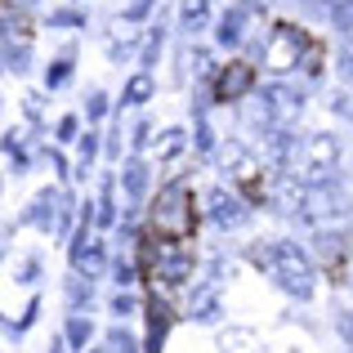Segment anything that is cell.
<instances>
[{
    "label": "cell",
    "instance_id": "cell-15",
    "mask_svg": "<svg viewBox=\"0 0 353 353\" xmlns=\"http://www.w3.org/2000/svg\"><path fill=\"white\" fill-rule=\"evenodd\" d=\"M68 77H72V68L68 63H54V72H50V85L59 90V85H68Z\"/></svg>",
    "mask_w": 353,
    "mask_h": 353
},
{
    "label": "cell",
    "instance_id": "cell-16",
    "mask_svg": "<svg viewBox=\"0 0 353 353\" xmlns=\"http://www.w3.org/2000/svg\"><path fill=\"white\" fill-rule=\"evenodd\" d=\"M148 9H152V0H130V5H125V18H143Z\"/></svg>",
    "mask_w": 353,
    "mask_h": 353
},
{
    "label": "cell",
    "instance_id": "cell-17",
    "mask_svg": "<svg viewBox=\"0 0 353 353\" xmlns=\"http://www.w3.org/2000/svg\"><path fill=\"white\" fill-rule=\"evenodd\" d=\"M54 23H63V27H72V23H81V14H77V9H63V14H54Z\"/></svg>",
    "mask_w": 353,
    "mask_h": 353
},
{
    "label": "cell",
    "instance_id": "cell-4",
    "mask_svg": "<svg viewBox=\"0 0 353 353\" xmlns=\"http://www.w3.org/2000/svg\"><path fill=\"white\" fill-rule=\"evenodd\" d=\"M304 50H309L304 32H300V27H291V23H282L273 36H268V45H264V68L291 72V68H300V54Z\"/></svg>",
    "mask_w": 353,
    "mask_h": 353
},
{
    "label": "cell",
    "instance_id": "cell-3",
    "mask_svg": "<svg viewBox=\"0 0 353 353\" xmlns=\"http://www.w3.org/2000/svg\"><path fill=\"white\" fill-rule=\"evenodd\" d=\"M273 277L291 295H309L313 291V264H309V255H304L300 246H291V241H277L273 246Z\"/></svg>",
    "mask_w": 353,
    "mask_h": 353
},
{
    "label": "cell",
    "instance_id": "cell-11",
    "mask_svg": "<svg viewBox=\"0 0 353 353\" xmlns=\"http://www.w3.org/2000/svg\"><path fill=\"white\" fill-rule=\"evenodd\" d=\"M331 23H336V32H353V0H336L331 5Z\"/></svg>",
    "mask_w": 353,
    "mask_h": 353
},
{
    "label": "cell",
    "instance_id": "cell-12",
    "mask_svg": "<svg viewBox=\"0 0 353 353\" xmlns=\"http://www.w3.org/2000/svg\"><path fill=\"white\" fill-rule=\"evenodd\" d=\"M143 183H148V170L139 161H130L125 165V192H130V197H139V192H143Z\"/></svg>",
    "mask_w": 353,
    "mask_h": 353
},
{
    "label": "cell",
    "instance_id": "cell-5",
    "mask_svg": "<svg viewBox=\"0 0 353 353\" xmlns=\"http://www.w3.org/2000/svg\"><path fill=\"white\" fill-rule=\"evenodd\" d=\"M250 81H255L250 63H228V68L219 72V81H215V99L219 103H237V99L250 90Z\"/></svg>",
    "mask_w": 353,
    "mask_h": 353
},
{
    "label": "cell",
    "instance_id": "cell-8",
    "mask_svg": "<svg viewBox=\"0 0 353 353\" xmlns=\"http://www.w3.org/2000/svg\"><path fill=\"white\" fill-rule=\"evenodd\" d=\"M219 45H241L246 41V9H233V14L219 18Z\"/></svg>",
    "mask_w": 353,
    "mask_h": 353
},
{
    "label": "cell",
    "instance_id": "cell-1",
    "mask_svg": "<svg viewBox=\"0 0 353 353\" xmlns=\"http://www.w3.org/2000/svg\"><path fill=\"white\" fill-rule=\"evenodd\" d=\"M152 228H157V237H170V241H183L192 233V197H188L183 183H170V188L157 197Z\"/></svg>",
    "mask_w": 353,
    "mask_h": 353
},
{
    "label": "cell",
    "instance_id": "cell-13",
    "mask_svg": "<svg viewBox=\"0 0 353 353\" xmlns=\"http://www.w3.org/2000/svg\"><path fill=\"white\" fill-rule=\"evenodd\" d=\"M179 148H183V130H165L161 143H157V157H174Z\"/></svg>",
    "mask_w": 353,
    "mask_h": 353
},
{
    "label": "cell",
    "instance_id": "cell-10",
    "mask_svg": "<svg viewBox=\"0 0 353 353\" xmlns=\"http://www.w3.org/2000/svg\"><path fill=\"white\" fill-rule=\"evenodd\" d=\"M148 94H152V77H148V72L130 77V85H125V103H143Z\"/></svg>",
    "mask_w": 353,
    "mask_h": 353
},
{
    "label": "cell",
    "instance_id": "cell-18",
    "mask_svg": "<svg viewBox=\"0 0 353 353\" xmlns=\"http://www.w3.org/2000/svg\"><path fill=\"white\" fill-rule=\"evenodd\" d=\"M103 112H108V99L94 94V99H90V117H103Z\"/></svg>",
    "mask_w": 353,
    "mask_h": 353
},
{
    "label": "cell",
    "instance_id": "cell-19",
    "mask_svg": "<svg viewBox=\"0 0 353 353\" xmlns=\"http://www.w3.org/2000/svg\"><path fill=\"white\" fill-rule=\"evenodd\" d=\"M85 336H90V322H81V318H77V322H72V340H77V345H81V340H85Z\"/></svg>",
    "mask_w": 353,
    "mask_h": 353
},
{
    "label": "cell",
    "instance_id": "cell-14",
    "mask_svg": "<svg viewBox=\"0 0 353 353\" xmlns=\"http://www.w3.org/2000/svg\"><path fill=\"white\" fill-rule=\"evenodd\" d=\"M331 108H336L340 117H349V121H353V90H345V94H336V103H331Z\"/></svg>",
    "mask_w": 353,
    "mask_h": 353
},
{
    "label": "cell",
    "instance_id": "cell-6",
    "mask_svg": "<svg viewBox=\"0 0 353 353\" xmlns=\"http://www.w3.org/2000/svg\"><path fill=\"white\" fill-rule=\"evenodd\" d=\"M206 206H210V219H215L219 228H237V224H246V206H241L233 192H224V188H210Z\"/></svg>",
    "mask_w": 353,
    "mask_h": 353
},
{
    "label": "cell",
    "instance_id": "cell-9",
    "mask_svg": "<svg viewBox=\"0 0 353 353\" xmlns=\"http://www.w3.org/2000/svg\"><path fill=\"white\" fill-rule=\"evenodd\" d=\"M179 18H183V27H192V32H197V27L210 18V0H183Z\"/></svg>",
    "mask_w": 353,
    "mask_h": 353
},
{
    "label": "cell",
    "instance_id": "cell-7",
    "mask_svg": "<svg viewBox=\"0 0 353 353\" xmlns=\"http://www.w3.org/2000/svg\"><path fill=\"white\" fill-rule=\"evenodd\" d=\"M224 165H228V174H233L237 183H255V174H259V161L246 152V148H237V143L224 152Z\"/></svg>",
    "mask_w": 353,
    "mask_h": 353
},
{
    "label": "cell",
    "instance_id": "cell-2",
    "mask_svg": "<svg viewBox=\"0 0 353 353\" xmlns=\"http://www.w3.org/2000/svg\"><path fill=\"white\" fill-rule=\"evenodd\" d=\"M300 179L304 183H313V188H327L331 183V174H336V165H340V139L336 134H313L309 143L300 148Z\"/></svg>",
    "mask_w": 353,
    "mask_h": 353
}]
</instances>
